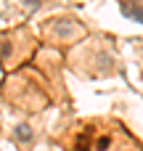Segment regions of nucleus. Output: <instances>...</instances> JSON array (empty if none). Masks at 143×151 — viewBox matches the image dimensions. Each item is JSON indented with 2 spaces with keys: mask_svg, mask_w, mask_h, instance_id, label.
Instances as JSON below:
<instances>
[{
  "mask_svg": "<svg viewBox=\"0 0 143 151\" xmlns=\"http://www.w3.org/2000/svg\"><path fill=\"white\" fill-rule=\"evenodd\" d=\"M74 72H82V66H90L85 77H109L119 69L117 56L111 53L109 42H85V48L74 56Z\"/></svg>",
  "mask_w": 143,
  "mask_h": 151,
  "instance_id": "f257e3e1",
  "label": "nucleus"
},
{
  "mask_svg": "<svg viewBox=\"0 0 143 151\" xmlns=\"http://www.w3.org/2000/svg\"><path fill=\"white\" fill-rule=\"evenodd\" d=\"M42 35L53 45H69V42L80 40L85 35V29L80 27V21H74L69 16H58V19H48L42 24Z\"/></svg>",
  "mask_w": 143,
  "mask_h": 151,
  "instance_id": "f03ea898",
  "label": "nucleus"
},
{
  "mask_svg": "<svg viewBox=\"0 0 143 151\" xmlns=\"http://www.w3.org/2000/svg\"><path fill=\"white\" fill-rule=\"evenodd\" d=\"M122 11L138 24H143V0H122Z\"/></svg>",
  "mask_w": 143,
  "mask_h": 151,
  "instance_id": "7ed1b4c3",
  "label": "nucleus"
},
{
  "mask_svg": "<svg viewBox=\"0 0 143 151\" xmlns=\"http://www.w3.org/2000/svg\"><path fill=\"white\" fill-rule=\"evenodd\" d=\"M32 135H34V133H32V127H29V125H16V130H13V138H19L24 146H27V143H32Z\"/></svg>",
  "mask_w": 143,
  "mask_h": 151,
  "instance_id": "20e7f679",
  "label": "nucleus"
},
{
  "mask_svg": "<svg viewBox=\"0 0 143 151\" xmlns=\"http://www.w3.org/2000/svg\"><path fill=\"white\" fill-rule=\"evenodd\" d=\"M24 3H27V5H29V8H37V5H40V3H42V0H24Z\"/></svg>",
  "mask_w": 143,
  "mask_h": 151,
  "instance_id": "39448f33",
  "label": "nucleus"
}]
</instances>
